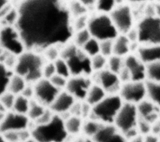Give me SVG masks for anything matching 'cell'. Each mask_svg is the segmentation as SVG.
<instances>
[{
    "mask_svg": "<svg viewBox=\"0 0 160 142\" xmlns=\"http://www.w3.org/2000/svg\"><path fill=\"white\" fill-rule=\"evenodd\" d=\"M15 27L26 50L42 52L72 38V18L64 0H21Z\"/></svg>",
    "mask_w": 160,
    "mask_h": 142,
    "instance_id": "1",
    "label": "cell"
},
{
    "mask_svg": "<svg viewBox=\"0 0 160 142\" xmlns=\"http://www.w3.org/2000/svg\"><path fill=\"white\" fill-rule=\"evenodd\" d=\"M30 132L38 142H68L71 138L65 128L64 117L56 114L48 123H32Z\"/></svg>",
    "mask_w": 160,
    "mask_h": 142,
    "instance_id": "2",
    "label": "cell"
},
{
    "mask_svg": "<svg viewBox=\"0 0 160 142\" xmlns=\"http://www.w3.org/2000/svg\"><path fill=\"white\" fill-rule=\"evenodd\" d=\"M46 62L41 52L26 50L18 56L14 72L22 77L28 83L34 84L42 78V69Z\"/></svg>",
    "mask_w": 160,
    "mask_h": 142,
    "instance_id": "3",
    "label": "cell"
},
{
    "mask_svg": "<svg viewBox=\"0 0 160 142\" xmlns=\"http://www.w3.org/2000/svg\"><path fill=\"white\" fill-rule=\"evenodd\" d=\"M61 57L66 61L71 76L91 77L92 75L91 58L72 42L62 46Z\"/></svg>",
    "mask_w": 160,
    "mask_h": 142,
    "instance_id": "4",
    "label": "cell"
},
{
    "mask_svg": "<svg viewBox=\"0 0 160 142\" xmlns=\"http://www.w3.org/2000/svg\"><path fill=\"white\" fill-rule=\"evenodd\" d=\"M87 29L91 37L99 41L114 40L119 34L108 13L98 12L89 17Z\"/></svg>",
    "mask_w": 160,
    "mask_h": 142,
    "instance_id": "5",
    "label": "cell"
},
{
    "mask_svg": "<svg viewBox=\"0 0 160 142\" xmlns=\"http://www.w3.org/2000/svg\"><path fill=\"white\" fill-rule=\"evenodd\" d=\"M123 101L119 94H108L99 103L92 108V117L103 125L114 123Z\"/></svg>",
    "mask_w": 160,
    "mask_h": 142,
    "instance_id": "6",
    "label": "cell"
},
{
    "mask_svg": "<svg viewBox=\"0 0 160 142\" xmlns=\"http://www.w3.org/2000/svg\"><path fill=\"white\" fill-rule=\"evenodd\" d=\"M136 27L141 45L160 44V17L155 15L144 16Z\"/></svg>",
    "mask_w": 160,
    "mask_h": 142,
    "instance_id": "7",
    "label": "cell"
},
{
    "mask_svg": "<svg viewBox=\"0 0 160 142\" xmlns=\"http://www.w3.org/2000/svg\"><path fill=\"white\" fill-rule=\"evenodd\" d=\"M0 46L6 52L19 56L26 49L19 31L15 26H2Z\"/></svg>",
    "mask_w": 160,
    "mask_h": 142,
    "instance_id": "8",
    "label": "cell"
},
{
    "mask_svg": "<svg viewBox=\"0 0 160 142\" xmlns=\"http://www.w3.org/2000/svg\"><path fill=\"white\" fill-rule=\"evenodd\" d=\"M109 14L119 34H126L134 27L135 16L129 5L122 3Z\"/></svg>",
    "mask_w": 160,
    "mask_h": 142,
    "instance_id": "9",
    "label": "cell"
},
{
    "mask_svg": "<svg viewBox=\"0 0 160 142\" xmlns=\"http://www.w3.org/2000/svg\"><path fill=\"white\" fill-rule=\"evenodd\" d=\"M138 120L139 115L136 105L124 102L116 115L113 125L124 134L136 128Z\"/></svg>",
    "mask_w": 160,
    "mask_h": 142,
    "instance_id": "10",
    "label": "cell"
},
{
    "mask_svg": "<svg viewBox=\"0 0 160 142\" xmlns=\"http://www.w3.org/2000/svg\"><path fill=\"white\" fill-rule=\"evenodd\" d=\"M118 94L123 102L137 105L146 98L145 81L131 80L123 83Z\"/></svg>",
    "mask_w": 160,
    "mask_h": 142,
    "instance_id": "11",
    "label": "cell"
},
{
    "mask_svg": "<svg viewBox=\"0 0 160 142\" xmlns=\"http://www.w3.org/2000/svg\"><path fill=\"white\" fill-rule=\"evenodd\" d=\"M94 83L101 86L107 94H118L122 83L118 74L106 68L94 72L91 75Z\"/></svg>",
    "mask_w": 160,
    "mask_h": 142,
    "instance_id": "12",
    "label": "cell"
},
{
    "mask_svg": "<svg viewBox=\"0 0 160 142\" xmlns=\"http://www.w3.org/2000/svg\"><path fill=\"white\" fill-rule=\"evenodd\" d=\"M32 125L26 115L8 111L0 121V133L4 134L11 131H20L29 130Z\"/></svg>",
    "mask_w": 160,
    "mask_h": 142,
    "instance_id": "13",
    "label": "cell"
},
{
    "mask_svg": "<svg viewBox=\"0 0 160 142\" xmlns=\"http://www.w3.org/2000/svg\"><path fill=\"white\" fill-rule=\"evenodd\" d=\"M34 99L46 107H49L61 90L54 87L49 79L41 78L33 84Z\"/></svg>",
    "mask_w": 160,
    "mask_h": 142,
    "instance_id": "14",
    "label": "cell"
},
{
    "mask_svg": "<svg viewBox=\"0 0 160 142\" xmlns=\"http://www.w3.org/2000/svg\"><path fill=\"white\" fill-rule=\"evenodd\" d=\"M93 83L91 77L71 76L66 87V90L77 101H85L88 92Z\"/></svg>",
    "mask_w": 160,
    "mask_h": 142,
    "instance_id": "15",
    "label": "cell"
},
{
    "mask_svg": "<svg viewBox=\"0 0 160 142\" xmlns=\"http://www.w3.org/2000/svg\"><path fill=\"white\" fill-rule=\"evenodd\" d=\"M124 67L129 71L132 81L146 80V65L136 54H130L124 57Z\"/></svg>",
    "mask_w": 160,
    "mask_h": 142,
    "instance_id": "16",
    "label": "cell"
},
{
    "mask_svg": "<svg viewBox=\"0 0 160 142\" xmlns=\"http://www.w3.org/2000/svg\"><path fill=\"white\" fill-rule=\"evenodd\" d=\"M77 100L66 90L59 92L49 108L56 115L66 117L69 115L70 111Z\"/></svg>",
    "mask_w": 160,
    "mask_h": 142,
    "instance_id": "17",
    "label": "cell"
},
{
    "mask_svg": "<svg viewBox=\"0 0 160 142\" xmlns=\"http://www.w3.org/2000/svg\"><path fill=\"white\" fill-rule=\"evenodd\" d=\"M92 140L94 142H128L122 133L113 124L103 125Z\"/></svg>",
    "mask_w": 160,
    "mask_h": 142,
    "instance_id": "18",
    "label": "cell"
},
{
    "mask_svg": "<svg viewBox=\"0 0 160 142\" xmlns=\"http://www.w3.org/2000/svg\"><path fill=\"white\" fill-rule=\"evenodd\" d=\"M139 118L152 124L160 119V107L146 98L137 105Z\"/></svg>",
    "mask_w": 160,
    "mask_h": 142,
    "instance_id": "19",
    "label": "cell"
},
{
    "mask_svg": "<svg viewBox=\"0 0 160 142\" xmlns=\"http://www.w3.org/2000/svg\"><path fill=\"white\" fill-rule=\"evenodd\" d=\"M138 57L146 64L160 60V44L139 45L136 52Z\"/></svg>",
    "mask_w": 160,
    "mask_h": 142,
    "instance_id": "20",
    "label": "cell"
},
{
    "mask_svg": "<svg viewBox=\"0 0 160 142\" xmlns=\"http://www.w3.org/2000/svg\"><path fill=\"white\" fill-rule=\"evenodd\" d=\"M64 118L66 130L71 137H75L81 135L84 122L83 118L71 114Z\"/></svg>",
    "mask_w": 160,
    "mask_h": 142,
    "instance_id": "21",
    "label": "cell"
},
{
    "mask_svg": "<svg viewBox=\"0 0 160 142\" xmlns=\"http://www.w3.org/2000/svg\"><path fill=\"white\" fill-rule=\"evenodd\" d=\"M131 42L126 34H119L113 40V54L125 57L131 54Z\"/></svg>",
    "mask_w": 160,
    "mask_h": 142,
    "instance_id": "22",
    "label": "cell"
},
{
    "mask_svg": "<svg viewBox=\"0 0 160 142\" xmlns=\"http://www.w3.org/2000/svg\"><path fill=\"white\" fill-rule=\"evenodd\" d=\"M107 95V93L101 86L93 82L88 92L85 101L93 107L102 100Z\"/></svg>",
    "mask_w": 160,
    "mask_h": 142,
    "instance_id": "23",
    "label": "cell"
},
{
    "mask_svg": "<svg viewBox=\"0 0 160 142\" xmlns=\"http://www.w3.org/2000/svg\"><path fill=\"white\" fill-rule=\"evenodd\" d=\"M146 98L160 107V82L146 80Z\"/></svg>",
    "mask_w": 160,
    "mask_h": 142,
    "instance_id": "24",
    "label": "cell"
},
{
    "mask_svg": "<svg viewBox=\"0 0 160 142\" xmlns=\"http://www.w3.org/2000/svg\"><path fill=\"white\" fill-rule=\"evenodd\" d=\"M102 125L103 124L92 117L86 118L84 120L81 135L92 139Z\"/></svg>",
    "mask_w": 160,
    "mask_h": 142,
    "instance_id": "25",
    "label": "cell"
},
{
    "mask_svg": "<svg viewBox=\"0 0 160 142\" xmlns=\"http://www.w3.org/2000/svg\"><path fill=\"white\" fill-rule=\"evenodd\" d=\"M28 83L22 77L14 73L10 80L8 91L15 95H21Z\"/></svg>",
    "mask_w": 160,
    "mask_h": 142,
    "instance_id": "26",
    "label": "cell"
},
{
    "mask_svg": "<svg viewBox=\"0 0 160 142\" xmlns=\"http://www.w3.org/2000/svg\"><path fill=\"white\" fill-rule=\"evenodd\" d=\"M14 73L13 70L0 62V96L8 91L10 80Z\"/></svg>",
    "mask_w": 160,
    "mask_h": 142,
    "instance_id": "27",
    "label": "cell"
},
{
    "mask_svg": "<svg viewBox=\"0 0 160 142\" xmlns=\"http://www.w3.org/2000/svg\"><path fill=\"white\" fill-rule=\"evenodd\" d=\"M47 108L34 98L31 100L30 107L27 116L32 123H36L41 117Z\"/></svg>",
    "mask_w": 160,
    "mask_h": 142,
    "instance_id": "28",
    "label": "cell"
},
{
    "mask_svg": "<svg viewBox=\"0 0 160 142\" xmlns=\"http://www.w3.org/2000/svg\"><path fill=\"white\" fill-rule=\"evenodd\" d=\"M31 104V100L22 95H16L12 111L18 113L26 115L29 111Z\"/></svg>",
    "mask_w": 160,
    "mask_h": 142,
    "instance_id": "29",
    "label": "cell"
},
{
    "mask_svg": "<svg viewBox=\"0 0 160 142\" xmlns=\"http://www.w3.org/2000/svg\"><path fill=\"white\" fill-rule=\"evenodd\" d=\"M125 0H97L96 8L99 12L110 13Z\"/></svg>",
    "mask_w": 160,
    "mask_h": 142,
    "instance_id": "30",
    "label": "cell"
},
{
    "mask_svg": "<svg viewBox=\"0 0 160 142\" xmlns=\"http://www.w3.org/2000/svg\"><path fill=\"white\" fill-rule=\"evenodd\" d=\"M8 142H24L31 137L30 129L20 131H11L3 134Z\"/></svg>",
    "mask_w": 160,
    "mask_h": 142,
    "instance_id": "31",
    "label": "cell"
},
{
    "mask_svg": "<svg viewBox=\"0 0 160 142\" xmlns=\"http://www.w3.org/2000/svg\"><path fill=\"white\" fill-rule=\"evenodd\" d=\"M124 67V58L112 55L108 58L107 69L118 74Z\"/></svg>",
    "mask_w": 160,
    "mask_h": 142,
    "instance_id": "32",
    "label": "cell"
},
{
    "mask_svg": "<svg viewBox=\"0 0 160 142\" xmlns=\"http://www.w3.org/2000/svg\"><path fill=\"white\" fill-rule=\"evenodd\" d=\"M68 7L72 18H76L87 14L88 11V9L78 0H71L69 4H68Z\"/></svg>",
    "mask_w": 160,
    "mask_h": 142,
    "instance_id": "33",
    "label": "cell"
},
{
    "mask_svg": "<svg viewBox=\"0 0 160 142\" xmlns=\"http://www.w3.org/2000/svg\"><path fill=\"white\" fill-rule=\"evenodd\" d=\"M81 49L91 58L100 54V41L91 37Z\"/></svg>",
    "mask_w": 160,
    "mask_h": 142,
    "instance_id": "34",
    "label": "cell"
},
{
    "mask_svg": "<svg viewBox=\"0 0 160 142\" xmlns=\"http://www.w3.org/2000/svg\"><path fill=\"white\" fill-rule=\"evenodd\" d=\"M147 79L160 82V60L146 65Z\"/></svg>",
    "mask_w": 160,
    "mask_h": 142,
    "instance_id": "35",
    "label": "cell"
},
{
    "mask_svg": "<svg viewBox=\"0 0 160 142\" xmlns=\"http://www.w3.org/2000/svg\"><path fill=\"white\" fill-rule=\"evenodd\" d=\"M91 37H92L88 29L81 30L74 33L72 36V43L77 47L82 48Z\"/></svg>",
    "mask_w": 160,
    "mask_h": 142,
    "instance_id": "36",
    "label": "cell"
},
{
    "mask_svg": "<svg viewBox=\"0 0 160 142\" xmlns=\"http://www.w3.org/2000/svg\"><path fill=\"white\" fill-rule=\"evenodd\" d=\"M18 16V9L12 7L4 16L0 19V24L1 26H15Z\"/></svg>",
    "mask_w": 160,
    "mask_h": 142,
    "instance_id": "37",
    "label": "cell"
},
{
    "mask_svg": "<svg viewBox=\"0 0 160 142\" xmlns=\"http://www.w3.org/2000/svg\"><path fill=\"white\" fill-rule=\"evenodd\" d=\"M42 54L46 62H54L61 57V48L59 46H50L42 52Z\"/></svg>",
    "mask_w": 160,
    "mask_h": 142,
    "instance_id": "38",
    "label": "cell"
},
{
    "mask_svg": "<svg viewBox=\"0 0 160 142\" xmlns=\"http://www.w3.org/2000/svg\"><path fill=\"white\" fill-rule=\"evenodd\" d=\"M56 74L64 77L67 78H69L71 76V72L69 67L66 62V61L61 57H59L55 62H54Z\"/></svg>",
    "mask_w": 160,
    "mask_h": 142,
    "instance_id": "39",
    "label": "cell"
},
{
    "mask_svg": "<svg viewBox=\"0 0 160 142\" xmlns=\"http://www.w3.org/2000/svg\"><path fill=\"white\" fill-rule=\"evenodd\" d=\"M107 63L108 58L101 54L91 57V66L93 73L107 68Z\"/></svg>",
    "mask_w": 160,
    "mask_h": 142,
    "instance_id": "40",
    "label": "cell"
},
{
    "mask_svg": "<svg viewBox=\"0 0 160 142\" xmlns=\"http://www.w3.org/2000/svg\"><path fill=\"white\" fill-rule=\"evenodd\" d=\"M16 95L7 91L0 96V104L8 111H12Z\"/></svg>",
    "mask_w": 160,
    "mask_h": 142,
    "instance_id": "41",
    "label": "cell"
},
{
    "mask_svg": "<svg viewBox=\"0 0 160 142\" xmlns=\"http://www.w3.org/2000/svg\"><path fill=\"white\" fill-rule=\"evenodd\" d=\"M88 20H89V17L88 16H87V14L74 18L72 22V26L74 33L75 32L87 29Z\"/></svg>",
    "mask_w": 160,
    "mask_h": 142,
    "instance_id": "42",
    "label": "cell"
},
{
    "mask_svg": "<svg viewBox=\"0 0 160 142\" xmlns=\"http://www.w3.org/2000/svg\"><path fill=\"white\" fill-rule=\"evenodd\" d=\"M100 54L107 58L113 55V40L100 41Z\"/></svg>",
    "mask_w": 160,
    "mask_h": 142,
    "instance_id": "43",
    "label": "cell"
},
{
    "mask_svg": "<svg viewBox=\"0 0 160 142\" xmlns=\"http://www.w3.org/2000/svg\"><path fill=\"white\" fill-rule=\"evenodd\" d=\"M68 80V78L58 74H55L52 78L49 79L52 85L59 90H62L66 88Z\"/></svg>",
    "mask_w": 160,
    "mask_h": 142,
    "instance_id": "44",
    "label": "cell"
},
{
    "mask_svg": "<svg viewBox=\"0 0 160 142\" xmlns=\"http://www.w3.org/2000/svg\"><path fill=\"white\" fill-rule=\"evenodd\" d=\"M151 125L152 124L148 121L139 118L137 125V128L140 135L146 136L151 133Z\"/></svg>",
    "mask_w": 160,
    "mask_h": 142,
    "instance_id": "45",
    "label": "cell"
},
{
    "mask_svg": "<svg viewBox=\"0 0 160 142\" xmlns=\"http://www.w3.org/2000/svg\"><path fill=\"white\" fill-rule=\"evenodd\" d=\"M55 74H56V71L54 63L46 62L42 69V78L49 80Z\"/></svg>",
    "mask_w": 160,
    "mask_h": 142,
    "instance_id": "46",
    "label": "cell"
},
{
    "mask_svg": "<svg viewBox=\"0 0 160 142\" xmlns=\"http://www.w3.org/2000/svg\"><path fill=\"white\" fill-rule=\"evenodd\" d=\"M24 97L28 98L29 100H32L34 98V86L33 84L28 83L25 88L24 89L23 92L21 94Z\"/></svg>",
    "mask_w": 160,
    "mask_h": 142,
    "instance_id": "47",
    "label": "cell"
},
{
    "mask_svg": "<svg viewBox=\"0 0 160 142\" xmlns=\"http://www.w3.org/2000/svg\"><path fill=\"white\" fill-rule=\"evenodd\" d=\"M68 142H94L92 139L84 136L83 135H79L75 137H71Z\"/></svg>",
    "mask_w": 160,
    "mask_h": 142,
    "instance_id": "48",
    "label": "cell"
},
{
    "mask_svg": "<svg viewBox=\"0 0 160 142\" xmlns=\"http://www.w3.org/2000/svg\"><path fill=\"white\" fill-rule=\"evenodd\" d=\"M159 136L160 135V119L154 122L151 125V133Z\"/></svg>",
    "mask_w": 160,
    "mask_h": 142,
    "instance_id": "49",
    "label": "cell"
},
{
    "mask_svg": "<svg viewBox=\"0 0 160 142\" xmlns=\"http://www.w3.org/2000/svg\"><path fill=\"white\" fill-rule=\"evenodd\" d=\"M78 1L88 9L93 7L96 8L97 0H78Z\"/></svg>",
    "mask_w": 160,
    "mask_h": 142,
    "instance_id": "50",
    "label": "cell"
},
{
    "mask_svg": "<svg viewBox=\"0 0 160 142\" xmlns=\"http://www.w3.org/2000/svg\"><path fill=\"white\" fill-rule=\"evenodd\" d=\"M125 1L132 4H143L146 3L151 2L154 0H125Z\"/></svg>",
    "mask_w": 160,
    "mask_h": 142,
    "instance_id": "51",
    "label": "cell"
},
{
    "mask_svg": "<svg viewBox=\"0 0 160 142\" xmlns=\"http://www.w3.org/2000/svg\"><path fill=\"white\" fill-rule=\"evenodd\" d=\"M128 142H144V136L141 135H138V136L128 140Z\"/></svg>",
    "mask_w": 160,
    "mask_h": 142,
    "instance_id": "52",
    "label": "cell"
},
{
    "mask_svg": "<svg viewBox=\"0 0 160 142\" xmlns=\"http://www.w3.org/2000/svg\"><path fill=\"white\" fill-rule=\"evenodd\" d=\"M154 15L160 17V3L158 2L154 5Z\"/></svg>",
    "mask_w": 160,
    "mask_h": 142,
    "instance_id": "53",
    "label": "cell"
},
{
    "mask_svg": "<svg viewBox=\"0 0 160 142\" xmlns=\"http://www.w3.org/2000/svg\"><path fill=\"white\" fill-rule=\"evenodd\" d=\"M9 4V0H0V11Z\"/></svg>",
    "mask_w": 160,
    "mask_h": 142,
    "instance_id": "54",
    "label": "cell"
},
{
    "mask_svg": "<svg viewBox=\"0 0 160 142\" xmlns=\"http://www.w3.org/2000/svg\"><path fill=\"white\" fill-rule=\"evenodd\" d=\"M0 142H8L3 134L0 133Z\"/></svg>",
    "mask_w": 160,
    "mask_h": 142,
    "instance_id": "55",
    "label": "cell"
},
{
    "mask_svg": "<svg viewBox=\"0 0 160 142\" xmlns=\"http://www.w3.org/2000/svg\"><path fill=\"white\" fill-rule=\"evenodd\" d=\"M24 142H38L36 140H34L33 138L30 137L29 138H28L26 141H25Z\"/></svg>",
    "mask_w": 160,
    "mask_h": 142,
    "instance_id": "56",
    "label": "cell"
},
{
    "mask_svg": "<svg viewBox=\"0 0 160 142\" xmlns=\"http://www.w3.org/2000/svg\"><path fill=\"white\" fill-rule=\"evenodd\" d=\"M4 52H5V50L0 46V58L2 57V55H3V54L4 53Z\"/></svg>",
    "mask_w": 160,
    "mask_h": 142,
    "instance_id": "57",
    "label": "cell"
},
{
    "mask_svg": "<svg viewBox=\"0 0 160 142\" xmlns=\"http://www.w3.org/2000/svg\"><path fill=\"white\" fill-rule=\"evenodd\" d=\"M1 28H2V26H1V24H0V34H1Z\"/></svg>",
    "mask_w": 160,
    "mask_h": 142,
    "instance_id": "58",
    "label": "cell"
},
{
    "mask_svg": "<svg viewBox=\"0 0 160 142\" xmlns=\"http://www.w3.org/2000/svg\"><path fill=\"white\" fill-rule=\"evenodd\" d=\"M158 1V2H159L160 3V0H157Z\"/></svg>",
    "mask_w": 160,
    "mask_h": 142,
    "instance_id": "59",
    "label": "cell"
},
{
    "mask_svg": "<svg viewBox=\"0 0 160 142\" xmlns=\"http://www.w3.org/2000/svg\"><path fill=\"white\" fill-rule=\"evenodd\" d=\"M158 142H160V137H159V141Z\"/></svg>",
    "mask_w": 160,
    "mask_h": 142,
    "instance_id": "60",
    "label": "cell"
},
{
    "mask_svg": "<svg viewBox=\"0 0 160 142\" xmlns=\"http://www.w3.org/2000/svg\"><path fill=\"white\" fill-rule=\"evenodd\" d=\"M159 137H160V135H159Z\"/></svg>",
    "mask_w": 160,
    "mask_h": 142,
    "instance_id": "61",
    "label": "cell"
}]
</instances>
